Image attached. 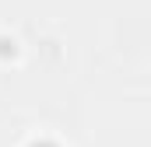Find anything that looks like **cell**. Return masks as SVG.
Returning a JSON list of instances; mask_svg holds the SVG:
<instances>
[{
    "mask_svg": "<svg viewBox=\"0 0 151 147\" xmlns=\"http://www.w3.org/2000/svg\"><path fill=\"white\" fill-rule=\"evenodd\" d=\"M0 56H14V42L11 39H0Z\"/></svg>",
    "mask_w": 151,
    "mask_h": 147,
    "instance_id": "6da1fadb",
    "label": "cell"
},
{
    "mask_svg": "<svg viewBox=\"0 0 151 147\" xmlns=\"http://www.w3.org/2000/svg\"><path fill=\"white\" fill-rule=\"evenodd\" d=\"M28 147H60V144H53V140H32Z\"/></svg>",
    "mask_w": 151,
    "mask_h": 147,
    "instance_id": "7a4b0ae2",
    "label": "cell"
}]
</instances>
